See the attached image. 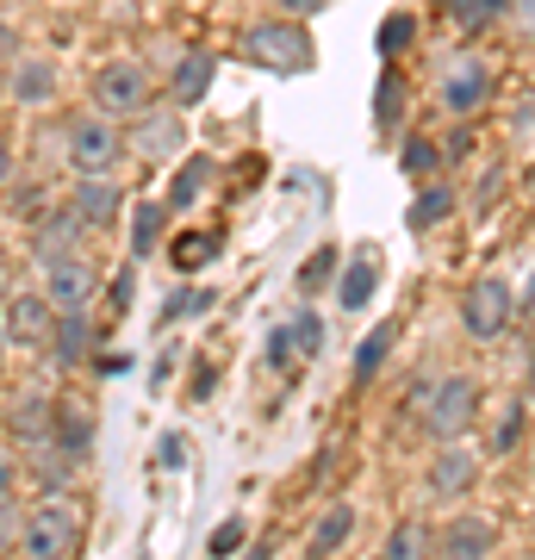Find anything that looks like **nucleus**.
<instances>
[{
  "instance_id": "f257e3e1",
  "label": "nucleus",
  "mask_w": 535,
  "mask_h": 560,
  "mask_svg": "<svg viewBox=\"0 0 535 560\" xmlns=\"http://www.w3.org/2000/svg\"><path fill=\"white\" fill-rule=\"evenodd\" d=\"M243 57L256 62V69H268V75H312L317 69V44L312 32H305V20H256L243 25Z\"/></svg>"
},
{
  "instance_id": "f03ea898",
  "label": "nucleus",
  "mask_w": 535,
  "mask_h": 560,
  "mask_svg": "<svg viewBox=\"0 0 535 560\" xmlns=\"http://www.w3.org/2000/svg\"><path fill=\"white\" fill-rule=\"evenodd\" d=\"M25 560H75L81 548V504L75 499H38L20 529Z\"/></svg>"
},
{
  "instance_id": "7ed1b4c3",
  "label": "nucleus",
  "mask_w": 535,
  "mask_h": 560,
  "mask_svg": "<svg viewBox=\"0 0 535 560\" xmlns=\"http://www.w3.org/2000/svg\"><path fill=\"white\" fill-rule=\"evenodd\" d=\"M474 418H479V381H467V374H437V393L417 411V430L442 448V442H467Z\"/></svg>"
},
{
  "instance_id": "20e7f679",
  "label": "nucleus",
  "mask_w": 535,
  "mask_h": 560,
  "mask_svg": "<svg viewBox=\"0 0 535 560\" xmlns=\"http://www.w3.org/2000/svg\"><path fill=\"white\" fill-rule=\"evenodd\" d=\"M62 156L81 175H113L125 156V131L113 119H100V113H75V119L62 125Z\"/></svg>"
},
{
  "instance_id": "39448f33",
  "label": "nucleus",
  "mask_w": 535,
  "mask_h": 560,
  "mask_svg": "<svg viewBox=\"0 0 535 560\" xmlns=\"http://www.w3.org/2000/svg\"><path fill=\"white\" fill-rule=\"evenodd\" d=\"M131 131H125V150L138 162H150V168H162V162H175L181 150H187V119H181V106L175 101H150L138 113V119H125Z\"/></svg>"
},
{
  "instance_id": "423d86ee",
  "label": "nucleus",
  "mask_w": 535,
  "mask_h": 560,
  "mask_svg": "<svg viewBox=\"0 0 535 560\" xmlns=\"http://www.w3.org/2000/svg\"><path fill=\"white\" fill-rule=\"evenodd\" d=\"M516 318V293L504 275H479L467 280V293H461V330L474 342H498L504 330H511Z\"/></svg>"
},
{
  "instance_id": "0eeeda50",
  "label": "nucleus",
  "mask_w": 535,
  "mask_h": 560,
  "mask_svg": "<svg viewBox=\"0 0 535 560\" xmlns=\"http://www.w3.org/2000/svg\"><path fill=\"white\" fill-rule=\"evenodd\" d=\"M143 106H150V75H143V62L131 57H113L94 69V113L100 119H138Z\"/></svg>"
},
{
  "instance_id": "6e6552de",
  "label": "nucleus",
  "mask_w": 535,
  "mask_h": 560,
  "mask_svg": "<svg viewBox=\"0 0 535 560\" xmlns=\"http://www.w3.org/2000/svg\"><path fill=\"white\" fill-rule=\"evenodd\" d=\"M437 101H442V113L474 119L479 106L492 101V62L474 57V50H455V57L442 62V75H437Z\"/></svg>"
},
{
  "instance_id": "1a4fd4ad",
  "label": "nucleus",
  "mask_w": 535,
  "mask_h": 560,
  "mask_svg": "<svg viewBox=\"0 0 535 560\" xmlns=\"http://www.w3.org/2000/svg\"><path fill=\"white\" fill-rule=\"evenodd\" d=\"M498 555V523L492 517H449L430 529V560H492Z\"/></svg>"
},
{
  "instance_id": "9d476101",
  "label": "nucleus",
  "mask_w": 535,
  "mask_h": 560,
  "mask_svg": "<svg viewBox=\"0 0 535 560\" xmlns=\"http://www.w3.org/2000/svg\"><path fill=\"white\" fill-rule=\"evenodd\" d=\"M94 287H100V275H94V261L81 256H57V261H44V300L57 305V312H88V300H94Z\"/></svg>"
},
{
  "instance_id": "9b49d317",
  "label": "nucleus",
  "mask_w": 535,
  "mask_h": 560,
  "mask_svg": "<svg viewBox=\"0 0 535 560\" xmlns=\"http://www.w3.org/2000/svg\"><path fill=\"white\" fill-rule=\"evenodd\" d=\"M0 330H7V342H20V349H44L50 330H57V305L44 300V293H13L7 312H0Z\"/></svg>"
},
{
  "instance_id": "f8f14e48",
  "label": "nucleus",
  "mask_w": 535,
  "mask_h": 560,
  "mask_svg": "<svg viewBox=\"0 0 535 560\" xmlns=\"http://www.w3.org/2000/svg\"><path fill=\"white\" fill-rule=\"evenodd\" d=\"M423 486H430V499H467L479 486V455L467 442H442L437 460H430V474H423Z\"/></svg>"
},
{
  "instance_id": "ddd939ff",
  "label": "nucleus",
  "mask_w": 535,
  "mask_h": 560,
  "mask_svg": "<svg viewBox=\"0 0 535 560\" xmlns=\"http://www.w3.org/2000/svg\"><path fill=\"white\" fill-rule=\"evenodd\" d=\"M69 206L81 212L88 231H113L119 212H125V187L119 180H106V175H81L75 187H69Z\"/></svg>"
},
{
  "instance_id": "4468645a",
  "label": "nucleus",
  "mask_w": 535,
  "mask_h": 560,
  "mask_svg": "<svg viewBox=\"0 0 535 560\" xmlns=\"http://www.w3.org/2000/svg\"><path fill=\"white\" fill-rule=\"evenodd\" d=\"M212 81H219V57L212 50H181L175 69H168V101L187 113V106H199L212 94Z\"/></svg>"
},
{
  "instance_id": "2eb2a0df",
  "label": "nucleus",
  "mask_w": 535,
  "mask_h": 560,
  "mask_svg": "<svg viewBox=\"0 0 535 560\" xmlns=\"http://www.w3.org/2000/svg\"><path fill=\"white\" fill-rule=\"evenodd\" d=\"M50 442H57L62 455L81 467V460L94 455V405L62 393V399H57V423H50Z\"/></svg>"
},
{
  "instance_id": "dca6fc26",
  "label": "nucleus",
  "mask_w": 535,
  "mask_h": 560,
  "mask_svg": "<svg viewBox=\"0 0 535 560\" xmlns=\"http://www.w3.org/2000/svg\"><path fill=\"white\" fill-rule=\"evenodd\" d=\"M94 342H100V330L88 312H57V330H50L44 349H50L57 368H81V361H94Z\"/></svg>"
},
{
  "instance_id": "f3484780",
  "label": "nucleus",
  "mask_w": 535,
  "mask_h": 560,
  "mask_svg": "<svg viewBox=\"0 0 535 560\" xmlns=\"http://www.w3.org/2000/svg\"><path fill=\"white\" fill-rule=\"evenodd\" d=\"M7 101L50 106L57 101V62L50 57H13V69H7Z\"/></svg>"
},
{
  "instance_id": "a211bd4d",
  "label": "nucleus",
  "mask_w": 535,
  "mask_h": 560,
  "mask_svg": "<svg viewBox=\"0 0 535 560\" xmlns=\"http://www.w3.org/2000/svg\"><path fill=\"white\" fill-rule=\"evenodd\" d=\"M349 536H356V504L337 499L330 511H317L312 536H305V560H337L349 548Z\"/></svg>"
},
{
  "instance_id": "6ab92c4d",
  "label": "nucleus",
  "mask_w": 535,
  "mask_h": 560,
  "mask_svg": "<svg viewBox=\"0 0 535 560\" xmlns=\"http://www.w3.org/2000/svg\"><path fill=\"white\" fill-rule=\"evenodd\" d=\"M81 231H88V224H81L75 206H57V212H50V219H44L38 231H32V256H38V261L75 256V249H81Z\"/></svg>"
},
{
  "instance_id": "aec40b11",
  "label": "nucleus",
  "mask_w": 535,
  "mask_h": 560,
  "mask_svg": "<svg viewBox=\"0 0 535 560\" xmlns=\"http://www.w3.org/2000/svg\"><path fill=\"white\" fill-rule=\"evenodd\" d=\"M374 293H380V256H368V249H361V256L342 261V275H337V305H342V312H361V305L374 300Z\"/></svg>"
},
{
  "instance_id": "412c9836",
  "label": "nucleus",
  "mask_w": 535,
  "mask_h": 560,
  "mask_svg": "<svg viewBox=\"0 0 535 560\" xmlns=\"http://www.w3.org/2000/svg\"><path fill=\"white\" fill-rule=\"evenodd\" d=\"M50 423H57V399L25 393V399L13 405V436H20V448H44V442H50Z\"/></svg>"
},
{
  "instance_id": "4be33fe9",
  "label": "nucleus",
  "mask_w": 535,
  "mask_h": 560,
  "mask_svg": "<svg viewBox=\"0 0 535 560\" xmlns=\"http://www.w3.org/2000/svg\"><path fill=\"white\" fill-rule=\"evenodd\" d=\"M455 206H461L455 187H449V180H430V187L411 200V212H405V219H411V231H437V224L455 219Z\"/></svg>"
},
{
  "instance_id": "5701e85b",
  "label": "nucleus",
  "mask_w": 535,
  "mask_h": 560,
  "mask_svg": "<svg viewBox=\"0 0 535 560\" xmlns=\"http://www.w3.org/2000/svg\"><path fill=\"white\" fill-rule=\"evenodd\" d=\"M206 180H212V156H187L175 168V180H168V219H175V212H187V206H199V194H206Z\"/></svg>"
},
{
  "instance_id": "b1692460",
  "label": "nucleus",
  "mask_w": 535,
  "mask_h": 560,
  "mask_svg": "<svg viewBox=\"0 0 535 560\" xmlns=\"http://www.w3.org/2000/svg\"><path fill=\"white\" fill-rule=\"evenodd\" d=\"M32 455V480L44 486V499H62V486L75 480V460L62 455L57 442H44V448H25Z\"/></svg>"
},
{
  "instance_id": "393cba45",
  "label": "nucleus",
  "mask_w": 535,
  "mask_h": 560,
  "mask_svg": "<svg viewBox=\"0 0 535 560\" xmlns=\"http://www.w3.org/2000/svg\"><path fill=\"white\" fill-rule=\"evenodd\" d=\"M393 342H398V324H374V330L356 342V386L380 381V368H386V355H393Z\"/></svg>"
},
{
  "instance_id": "a878e982",
  "label": "nucleus",
  "mask_w": 535,
  "mask_h": 560,
  "mask_svg": "<svg viewBox=\"0 0 535 560\" xmlns=\"http://www.w3.org/2000/svg\"><path fill=\"white\" fill-rule=\"evenodd\" d=\"M162 224H168V206L162 200H143L138 212H131V261H143V256L162 249Z\"/></svg>"
},
{
  "instance_id": "bb28decb",
  "label": "nucleus",
  "mask_w": 535,
  "mask_h": 560,
  "mask_svg": "<svg viewBox=\"0 0 535 560\" xmlns=\"http://www.w3.org/2000/svg\"><path fill=\"white\" fill-rule=\"evenodd\" d=\"M398 119H405V75L386 62L380 81H374V125L380 131H398Z\"/></svg>"
},
{
  "instance_id": "cd10ccee",
  "label": "nucleus",
  "mask_w": 535,
  "mask_h": 560,
  "mask_svg": "<svg viewBox=\"0 0 535 560\" xmlns=\"http://www.w3.org/2000/svg\"><path fill=\"white\" fill-rule=\"evenodd\" d=\"M219 249H224V231H194V237H175V243H168V261H175L181 275H199V268L219 256Z\"/></svg>"
},
{
  "instance_id": "c85d7f7f",
  "label": "nucleus",
  "mask_w": 535,
  "mask_h": 560,
  "mask_svg": "<svg viewBox=\"0 0 535 560\" xmlns=\"http://www.w3.org/2000/svg\"><path fill=\"white\" fill-rule=\"evenodd\" d=\"M337 275H342V256L324 243V249H312L299 261V293H324V287H337Z\"/></svg>"
},
{
  "instance_id": "c756f323",
  "label": "nucleus",
  "mask_w": 535,
  "mask_h": 560,
  "mask_svg": "<svg viewBox=\"0 0 535 560\" xmlns=\"http://www.w3.org/2000/svg\"><path fill=\"white\" fill-rule=\"evenodd\" d=\"M380 560H430V529H423L417 517L393 523V536H386V555Z\"/></svg>"
},
{
  "instance_id": "7c9ffc66",
  "label": "nucleus",
  "mask_w": 535,
  "mask_h": 560,
  "mask_svg": "<svg viewBox=\"0 0 535 560\" xmlns=\"http://www.w3.org/2000/svg\"><path fill=\"white\" fill-rule=\"evenodd\" d=\"M411 38H417V13H405V7H398V13H386V20H380V57L393 62V57H405V50H411Z\"/></svg>"
},
{
  "instance_id": "2f4dec72",
  "label": "nucleus",
  "mask_w": 535,
  "mask_h": 560,
  "mask_svg": "<svg viewBox=\"0 0 535 560\" xmlns=\"http://www.w3.org/2000/svg\"><path fill=\"white\" fill-rule=\"evenodd\" d=\"M498 13H504V0H449V20H455V32H486V25H498Z\"/></svg>"
},
{
  "instance_id": "473e14b6",
  "label": "nucleus",
  "mask_w": 535,
  "mask_h": 560,
  "mask_svg": "<svg viewBox=\"0 0 535 560\" xmlns=\"http://www.w3.org/2000/svg\"><path fill=\"white\" fill-rule=\"evenodd\" d=\"M398 168H405L411 180H430L442 168V150L430 138H405V143H398Z\"/></svg>"
},
{
  "instance_id": "72a5a7b5",
  "label": "nucleus",
  "mask_w": 535,
  "mask_h": 560,
  "mask_svg": "<svg viewBox=\"0 0 535 560\" xmlns=\"http://www.w3.org/2000/svg\"><path fill=\"white\" fill-rule=\"evenodd\" d=\"M287 337H293V355L299 361L324 355V318H317V312H293V318H287Z\"/></svg>"
},
{
  "instance_id": "f704fd0d",
  "label": "nucleus",
  "mask_w": 535,
  "mask_h": 560,
  "mask_svg": "<svg viewBox=\"0 0 535 560\" xmlns=\"http://www.w3.org/2000/svg\"><path fill=\"white\" fill-rule=\"evenodd\" d=\"M199 312H212V293H206V287H175V293L162 300V330L181 324V318H199Z\"/></svg>"
},
{
  "instance_id": "c9c22d12",
  "label": "nucleus",
  "mask_w": 535,
  "mask_h": 560,
  "mask_svg": "<svg viewBox=\"0 0 535 560\" xmlns=\"http://www.w3.org/2000/svg\"><path fill=\"white\" fill-rule=\"evenodd\" d=\"M530 436V411H523V405H504V411H498V430H492V455H511L516 442Z\"/></svg>"
},
{
  "instance_id": "e433bc0d",
  "label": "nucleus",
  "mask_w": 535,
  "mask_h": 560,
  "mask_svg": "<svg viewBox=\"0 0 535 560\" xmlns=\"http://www.w3.org/2000/svg\"><path fill=\"white\" fill-rule=\"evenodd\" d=\"M243 541H249V523H243V517H224L219 529L206 536V555H212V560H231V555L243 548Z\"/></svg>"
},
{
  "instance_id": "4c0bfd02",
  "label": "nucleus",
  "mask_w": 535,
  "mask_h": 560,
  "mask_svg": "<svg viewBox=\"0 0 535 560\" xmlns=\"http://www.w3.org/2000/svg\"><path fill=\"white\" fill-rule=\"evenodd\" d=\"M131 300H138V261L106 280V312H113V318H125V312H131Z\"/></svg>"
},
{
  "instance_id": "58836bf2",
  "label": "nucleus",
  "mask_w": 535,
  "mask_h": 560,
  "mask_svg": "<svg viewBox=\"0 0 535 560\" xmlns=\"http://www.w3.org/2000/svg\"><path fill=\"white\" fill-rule=\"evenodd\" d=\"M498 20L511 25V38H535V0H504Z\"/></svg>"
},
{
  "instance_id": "ea45409f",
  "label": "nucleus",
  "mask_w": 535,
  "mask_h": 560,
  "mask_svg": "<svg viewBox=\"0 0 535 560\" xmlns=\"http://www.w3.org/2000/svg\"><path fill=\"white\" fill-rule=\"evenodd\" d=\"M20 529H25L20 499H0V555H7V548H20Z\"/></svg>"
},
{
  "instance_id": "a19ab883",
  "label": "nucleus",
  "mask_w": 535,
  "mask_h": 560,
  "mask_svg": "<svg viewBox=\"0 0 535 560\" xmlns=\"http://www.w3.org/2000/svg\"><path fill=\"white\" fill-rule=\"evenodd\" d=\"M20 480H25V460L13 455V448H0V499H13V492H20Z\"/></svg>"
},
{
  "instance_id": "79ce46f5",
  "label": "nucleus",
  "mask_w": 535,
  "mask_h": 560,
  "mask_svg": "<svg viewBox=\"0 0 535 560\" xmlns=\"http://www.w3.org/2000/svg\"><path fill=\"white\" fill-rule=\"evenodd\" d=\"M293 337H287V324L280 330H268V368H293Z\"/></svg>"
},
{
  "instance_id": "37998d69",
  "label": "nucleus",
  "mask_w": 535,
  "mask_h": 560,
  "mask_svg": "<svg viewBox=\"0 0 535 560\" xmlns=\"http://www.w3.org/2000/svg\"><path fill=\"white\" fill-rule=\"evenodd\" d=\"M430 393H437V374H417V386L405 393V418H417V411L430 405Z\"/></svg>"
},
{
  "instance_id": "c03bdc74",
  "label": "nucleus",
  "mask_w": 535,
  "mask_h": 560,
  "mask_svg": "<svg viewBox=\"0 0 535 560\" xmlns=\"http://www.w3.org/2000/svg\"><path fill=\"white\" fill-rule=\"evenodd\" d=\"M280 13H287V20H312L317 7H330V0H275Z\"/></svg>"
},
{
  "instance_id": "a18cd8bd",
  "label": "nucleus",
  "mask_w": 535,
  "mask_h": 560,
  "mask_svg": "<svg viewBox=\"0 0 535 560\" xmlns=\"http://www.w3.org/2000/svg\"><path fill=\"white\" fill-rule=\"evenodd\" d=\"M467 150H474V131H455V138L442 143V162H461Z\"/></svg>"
},
{
  "instance_id": "49530a36",
  "label": "nucleus",
  "mask_w": 535,
  "mask_h": 560,
  "mask_svg": "<svg viewBox=\"0 0 535 560\" xmlns=\"http://www.w3.org/2000/svg\"><path fill=\"white\" fill-rule=\"evenodd\" d=\"M13 57H20V32L0 20V62H13Z\"/></svg>"
},
{
  "instance_id": "de8ad7c7",
  "label": "nucleus",
  "mask_w": 535,
  "mask_h": 560,
  "mask_svg": "<svg viewBox=\"0 0 535 560\" xmlns=\"http://www.w3.org/2000/svg\"><path fill=\"white\" fill-rule=\"evenodd\" d=\"M194 399H212V361H199L194 368Z\"/></svg>"
},
{
  "instance_id": "09e8293b",
  "label": "nucleus",
  "mask_w": 535,
  "mask_h": 560,
  "mask_svg": "<svg viewBox=\"0 0 535 560\" xmlns=\"http://www.w3.org/2000/svg\"><path fill=\"white\" fill-rule=\"evenodd\" d=\"M7 180H13V150L0 143V187H7Z\"/></svg>"
},
{
  "instance_id": "8fccbe9b",
  "label": "nucleus",
  "mask_w": 535,
  "mask_h": 560,
  "mask_svg": "<svg viewBox=\"0 0 535 560\" xmlns=\"http://www.w3.org/2000/svg\"><path fill=\"white\" fill-rule=\"evenodd\" d=\"M523 381H530V399H535V349H530V374H523Z\"/></svg>"
},
{
  "instance_id": "3c124183",
  "label": "nucleus",
  "mask_w": 535,
  "mask_h": 560,
  "mask_svg": "<svg viewBox=\"0 0 535 560\" xmlns=\"http://www.w3.org/2000/svg\"><path fill=\"white\" fill-rule=\"evenodd\" d=\"M0 368H7V330H0Z\"/></svg>"
},
{
  "instance_id": "603ef678",
  "label": "nucleus",
  "mask_w": 535,
  "mask_h": 560,
  "mask_svg": "<svg viewBox=\"0 0 535 560\" xmlns=\"http://www.w3.org/2000/svg\"><path fill=\"white\" fill-rule=\"evenodd\" d=\"M249 560H268V548H249Z\"/></svg>"
},
{
  "instance_id": "864d4df0",
  "label": "nucleus",
  "mask_w": 535,
  "mask_h": 560,
  "mask_svg": "<svg viewBox=\"0 0 535 560\" xmlns=\"http://www.w3.org/2000/svg\"><path fill=\"white\" fill-rule=\"evenodd\" d=\"M0 101H7V69H0Z\"/></svg>"
},
{
  "instance_id": "5fc2aeb1",
  "label": "nucleus",
  "mask_w": 535,
  "mask_h": 560,
  "mask_svg": "<svg viewBox=\"0 0 535 560\" xmlns=\"http://www.w3.org/2000/svg\"><path fill=\"white\" fill-rule=\"evenodd\" d=\"M530 194H535V168H530Z\"/></svg>"
}]
</instances>
